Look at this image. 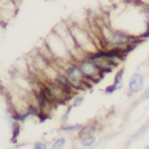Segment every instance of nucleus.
<instances>
[{
    "instance_id": "f257e3e1",
    "label": "nucleus",
    "mask_w": 149,
    "mask_h": 149,
    "mask_svg": "<svg viewBox=\"0 0 149 149\" xmlns=\"http://www.w3.org/2000/svg\"><path fill=\"white\" fill-rule=\"evenodd\" d=\"M100 35L102 37V41L106 44L104 48L122 49L127 51V53L130 50L134 49L136 43L141 40L137 36L131 35L120 29H115L108 25H104L100 28Z\"/></svg>"
},
{
    "instance_id": "f03ea898",
    "label": "nucleus",
    "mask_w": 149,
    "mask_h": 149,
    "mask_svg": "<svg viewBox=\"0 0 149 149\" xmlns=\"http://www.w3.org/2000/svg\"><path fill=\"white\" fill-rule=\"evenodd\" d=\"M45 43L49 47V49L51 50L52 54L54 55V58H55L54 61H58V62L75 61L73 59L70 50L68 49L67 45L65 44V42L63 41L62 38L54 30L47 36L45 40Z\"/></svg>"
},
{
    "instance_id": "7ed1b4c3",
    "label": "nucleus",
    "mask_w": 149,
    "mask_h": 149,
    "mask_svg": "<svg viewBox=\"0 0 149 149\" xmlns=\"http://www.w3.org/2000/svg\"><path fill=\"white\" fill-rule=\"evenodd\" d=\"M69 28H70V31L72 33L73 37H74L76 44L86 54V56L91 53H94V52L100 49L97 47V45L95 44L94 39H92L91 35L84 28L75 24L69 26Z\"/></svg>"
},
{
    "instance_id": "20e7f679",
    "label": "nucleus",
    "mask_w": 149,
    "mask_h": 149,
    "mask_svg": "<svg viewBox=\"0 0 149 149\" xmlns=\"http://www.w3.org/2000/svg\"><path fill=\"white\" fill-rule=\"evenodd\" d=\"M63 73L66 76L67 80L69 81V83L75 88L84 87L87 84V80L84 77L82 71H81L80 66H79L77 61H70L68 64H66L63 66Z\"/></svg>"
},
{
    "instance_id": "39448f33",
    "label": "nucleus",
    "mask_w": 149,
    "mask_h": 149,
    "mask_svg": "<svg viewBox=\"0 0 149 149\" xmlns=\"http://www.w3.org/2000/svg\"><path fill=\"white\" fill-rule=\"evenodd\" d=\"M80 66L81 71H82L84 77L86 78L87 81H100L102 78V70L100 68V66L96 64V62L93 59H91L88 56H85L82 59H80L79 61H77Z\"/></svg>"
},
{
    "instance_id": "423d86ee",
    "label": "nucleus",
    "mask_w": 149,
    "mask_h": 149,
    "mask_svg": "<svg viewBox=\"0 0 149 149\" xmlns=\"http://www.w3.org/2000/svg\"><path fill=\"white\" fill-rule=\"evenodd\" d=\"M145 84V80L142 74L136 72L130 77L128 81V91L131 94H137L140 91H142Z\"/></svg>"
},
{
    "instance_id": "0eeeda50",
    "label": "nucleus",
    "mask_w": 149,
    "mask_h": 149,
    "mask_svg": "<svg viewBox=\"0 0 149 149\" xmlns=\"http://www.w3.org/2000/svg\"><path fill=\"white\" fill-rule=\"evenodd\" d=\"M96 141H97V137L95 136V134L79 137V143H80L81 147L83 148H91L92 146L95 145Z\"/></svg>"
},
{
    "instance_id": "6e6552de",
    "label": "nucleus",
    "mask_w": 149,
    "mask_h": 149,
    "mask_svg": "<svg viewBox=\"0 0 149 149\" xmlns=\"http://www.w3.org/2000/svg\"><path fill=\"white\" fill-rule=\"evenodd\" d=\"M82 124H73V125H64L62 127V131L68 134H74V133H79L81 131V129L83 128Z\"/></svg>"
},
{
    "instance_id": "1a4fd4ad",
    "label": "nucleus",
    "mask_w": 149,
    "mask_h": 149,
    "mask_svg": "<svg viewBox=\"0 0 149 149\" xmlns=\"http://www.w3.org/2000/svg\"><path fill=\"white\" fill-rule=\"evenodd\" d=\"M124 76H125V68H120L118 72L116 73V75H115L114 82L113 83L119 88V90L122 89L124 86Z\"/></svg>"
},
{
    "instance_id": "9d476101",
    "label": "nucleus",
    "mask_w": 149,
    "mask_h": 149,
    "mask_svg": "<svg viewBox=\"0 0 149 149\" xmlns=\"http://www.w3.org/2000/svg\"><path fill=\"white\" fill-rule=\"evenodd\" d=\"M97 132V127L93 124H88V125H84L81 131L78 133V137L85 135H91V134H95Z\"/></svg>"
},
{
    "instance_id": "9b49d317",
    "label": "nucleus",
    "mask_w": 149,
    "mask_h": 149,
    "mask_svg": "<svg viewBox=\"0 0 149 149\" xmlns=\"http://www.w3.org/2000/svg\"><path fill=\"white\" fill-rule=\"evenodd\" d=\"M67 139L65 137H59L53 142L52 144V148L53 149H62L66 146Z\"/></svg>"
},
{
    "instance_id": "f8f14e48",
    "label": "nucleus",
    "mask_w": 149,
    "mask_h": 149,
    "mask_svg": "<svg viewBox=\"0 0 149 149\" xmlns=\"http://www.w3.org/2000/svg\"><path fill=\"white\" fill-rule=\"evenodd\" d=\"M118 90H119V88L117 87L114 83H113V84H111V85L107 86V87L104 88V93L106 94V95H113V94H114L116 91H118Z\"/></svg>"
},
{
    "instance_id": "ddd939ff",
    "label": "nucleus",
    "mask_w": 149,
    "mask_h": 149,
    "mask_svg": "<svg viewBox=\"0 0 149 149\" xmlns=\"http://www.w3.org/2000/svg\"><path fill=\"white\" fill-rule=\"evenodd\" d=\"M85 98L84 96H81V95H78L73 99V102H72V107H79L83 104L84 102Z\"/></svg>"
},
{
    "instance_id": "4468645a",
    "label": "nucleus",
    "mask_w": 149,
    "mask_h": 149,
    "mask_svg": "<svg viewBox=\"0 0 149 149\" xmlns=\"http://www.w3.org/2000/svg\"><path fill=\"white\" fill-rule=\"evenodd\" d=\"M33 148L35 149H46L47 148V144L45 142H36L33 144Z\"/></svg>"
},
{
    "instance_id": "2eb2a0df",
    "label": "nucleus",
    "mask_w": 149,
    "mask_h": 149,
    "mask_svg": "<svg viewBox=\"0 0 149 149\" xmlns=\"http://www.w3.org/2000/svg\"><path fill=\"white\" fill-rule=\"evenodd\" d=\"M141 99L142 100H148L149 99V87L147 89L144 90V92L141 94Z\"/></svg>"
},
{
    "instance_id": "dca6fc26",
    "label": "nucleus",
    "mask_w": 149,
    "mask_h": 149,
    "mask_svg": "<svg viewBox=\"0 0 149 149\" xmlns=\"http://www.w3.org/2000/svg\"><path fill=\"white\" fill-rule=\"evenodd\" d=\"M1 23H3V20H2V18H1V14H0V24Z\"/></svg>"
},
{
    "instance_id": "f3484780",
    "label": "nucleus",
    "mask_w": 149,
    "mask_h": 149,
    "mask_svg": "<svg viewBox=\"0 0 149 149\" xmlns=\"http://www.w3.org/2000/svg\"><path fill=\"white\" fill-rule=\"evenodd\" d=\"M144 148H145V149H149V145H146V146H145V147H144Z\"/></svg>"
}]
</instances>
